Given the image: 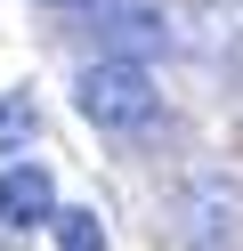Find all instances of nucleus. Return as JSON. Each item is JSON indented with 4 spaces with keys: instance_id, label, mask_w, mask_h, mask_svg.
Returning <instances> with one entry per match:
<instances>
[{
    "instance_id": "obj_1",
    "label": "nucleus",
    "mask_w": 243,
    "mask_h": 251,
    "mask_svg": "<svg viewBox=\"0 0 243 251\" xmlns=\"http://www.w3.org/2000/svg\"><path fill=\"white\" fill-rule=\"evenodd\" d=\"M73 114L106 138H138L162 122V89H154V65L138 57H89L73 73Z\"/></svg>"
},
{
    "instance_id": "obj_2",
    "label": "nucleus",
    "mask_w": 243,
    "mask_h": 251,
    "mask_svg": "<svg viewBox=\"0 0 243 251\" xmlns=\"http://www.w3.org/2000/svg\"><path fill=\"white\" fill-rule=\"evenodd\" d=\"M97 33V49L106 57H154V49H170V25H162V8H146V0H106L97 17H81Z\"/></svg>"
},
{
    "instance_id": "obj_3",
    "label": "nucleus",
    "mask_w": 243,
    "mask_h": 251,
    "mask_svg": "<svg viewBox=\"0 0 243 251\" xmlns=\"http://www.w3.org/2000/svg\"><path fill=\"white\" fill-rule=\"evenodd\" d=\"M65 202H57V178H49V162H8L0 170V235H32L49 227Z\"/></svg>"
},
{
    "instance_id": "obj_4",
    "label": "nucleus",
    "mask_w": 243,
    "mask_h": 251,
    "mask_svg": "<svg viewBox=\"0 0 243 251\" xmlns=\"http://www.w3.org/2000/svg\"><path fill=\"white\" fill-rule=\"evenodd\" d=\"M49 235H57V251H106V219L81 211V202H65V211L49 219Z\"/></svg>"
},
{
    "instance_id": "obj_5",
    "label": "nucleus",
    "mask_w": 243,
    "mask_h": 251,
    "mask_svg": "<svg viewBox=\"0 0 243 251\" xmlns=\"http://www.w3.org/2000/svg\"><path fill=\"white\" fill-rule=\"evenodd\" d=\"M32 130H41L32 98H25V89H8V98H0V154H25V146H32Z\"/></svg>"
},
{
    "instance_id": "obj_6",
    "label": "nucleus",
    "mask_w": 243,
    "mask_h": 251,
    "mask_svg": "<svg viewBox=\"0 0 243 251\" xmlns=\"http://www.w3.org/2000/svg\"><path fill=\"white\" fill-rule=\"evenodd\" d=\"M49 8H65V17H97L106 0H49Z\"/></svg>"
},
{
    "instance_id": "obj_7",
    "label": "nucleus",
    "mask_w": 243,
    "mask_h": 251,
    "mask_svg": "<svg viewBox=\"0 0 243 251\" xmlns=\"http://www.w3.org/2000/svg\"><path fill=\"white\" fill-rule=\"evenodd\" d=\"M194 251H227V243H194Z\"/></svg>"
}]
</instances>
